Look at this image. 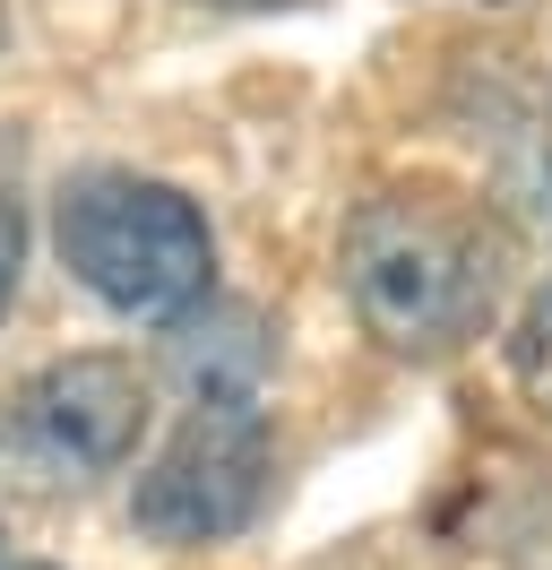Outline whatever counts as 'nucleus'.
Wrapping results in <instances>:
<instances>
[{
  "mask_svg": "<svg viewBox=\"0 0 552 570\" xmlns=\"http://www.w3.org/2000/svg\"><path fill=\"white\" fill-rule=\"evenodd\" d=\"M345 294L379 346L448 355L501 321L518 234L457 181H388L345 216Z\"/></svg>",
  "mask_w": 552,
  "mask_h": 570,
  "instance_id": "nucleus-1",
  "label": "nucleus"
},
{
  "mask_svg": "<svg viewBox=\"0 0 552 570\" xmlns=\"http://www.w3.org/2000/svg\"><path fill=\"white\" fill-rule=\"evenodd\" d=\"M61 268L121 321H181L216 277V243L172 181L103 165L61 190Z\"/></svg>",
  "mask_w": 552,
  "mask_h": 570,
  "instance_id": "nucleus-2",
  "label": "nucleus"
},
{
  "mask_svg": "<svg viewBox=\"0 0 552 570\" xmlns=\"http://www.w3.org/2000/svg\"><path fill=\"white\" fill-rule=\"evenodd\" d=\"M147 381L130 355H61L0 397V484L9 493H87L138 450Z\"/></svg>",
  "mask_w": 552,
  "mask_h": 570,
  "instance_id": "nucleus-3",
  "label": "nucleus"
},
{
  "mask_svg": "<svg viewBox=\"0 0 552 570\" xmlns=\"http://www.w3.org/2000/svg\"><path fill=\"white\" fill-rule=\"evenodd\" d=\"M268 475H276V441L259 424V406L250 397H207V406H190V424L156 450V466L138 475L130 519L156 544H216V535L259 519Z\"/></svg>",
  "mask_w": 552,
  "mask_h": 570,
  "instance_id": "nucleus-4",
  "label": "nucleus"
},
{
  "mask_svg": "<svg viewBox=\"0 0 552 570\" xmlns=\"http://www.w3.org/2000/svg\"><path fill=\"white\" fill-rule=\"evenodd\" d=\"M18 268H27V130L0 121V321L18 303Z\"/></svg>",
  "mask_w": 552,
  "mask_h": 570,
  "instance_id": "nucleus-5",
  "label": "nucleus"
},
{
  "mask_svg": "<svg viewBox=\"0 0 552 570\" xmlns=\"http://www.w3.org/2000/svg\"><path fill=\"white\" fill-rule=\"evenodd\" d=\"M510 372H518V390L552 415V277L535 285V303H526L518 328H510Z\"/></svg>",
  "mask_w": 552,
  "mask_h": 570,
  "instance_id": "nucleus-6",
  "label": "nucleus"
},
{
  "mask_svg": "<svg viewBox=\"0 0 552 570\" xmlns=\"http://www.w3.org/2000/svg\"><path fill=\"white\" fill-rule=\"evenodd\" d=\"M207 9H276V0H207Z\"/></svg>",
  "mask_w": 552,
  "mask_h": 570,
  "instance_id": "nucleus-7",
  "label": "nucleus"
},
{
  "mask_svg": "<svg viewBox=\"0 0 552 570\" xmlns=\"http://www.w3.org/2000/svg\"><path fill=\"white\" fill-rule=\"evenodd\" d=\"M0 570H43V562H0Z\"/></svg>",
  "mask_w": 552,
  "mask_h": 570,
  "instance_id": "nucleus-8",
  "label": "nucleus"
},
{
  "mask_svg": "<svg viewBox=\"0 0 552 570\" xmlns=\"http://www.w3.org/2000/svg\"><path fill=\"white\" fill-rule=\"evenodd\" d=\"M0 36H9V27H0Z\"/></svg>",
  "mask_w": 552,
  "mask_h": 570,
  "instance_id": "nucleus-9",
  "label": "nucleus"
}]
</instances>
